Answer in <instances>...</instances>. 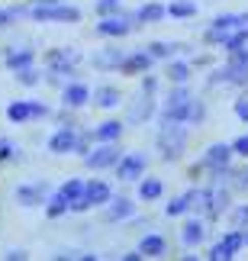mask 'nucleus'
<instances>
[{
  "label": "nucleus",
  "mask_w": 248,
  "mask_h": 261,
  "mask_svg": "<svg viewBox=\"0 0 248 261\" xmlns=\"http://www.w3.org/2000/svg\"><path fill=\"white\" fill-rule=\"evenodd\" d=\"M123 58H126V48H120V45H106V48H100L97 55H91V65L97 68V71H120Z\"/></svg>",
  "instance_id": "nucleus-14"
},
{
  "label": "nucleus",
  "mask_w": 248,
  "mask_h": 261,
  "mask_svg": "<svg viewBox=\"0 0 248 261\" xmlns=\"http://www.w3.org/2000/svg\"><path fill=\"white\" fill-rule=\"evenodd\" d=\"M187 100H194V90H190V84H174L171 90H168L164 103H187Z\"/></svg>",
  "instance_id": "nucleus-35"
},
{
  "label": "nucleus",
  "mask_w": 248,
  "mask_h": 261,
  "mask_svg": "<svg viewBox=\"0 0 248 261\" xmlns=\"http://www.w3.org/2000/svg\"><path fill=\"white\" fill-rule=\"evenodd\" d=\"M232 145L229 142H213V145H206V152L200 155V165H203V174L210 171V168H223V165H232Z\"/></svg>",
  "instance_id": "nucleus-12"
},
{
  "label": "nucleus",
  "mask_w": 248,
  "mask_h": 261,
  "mask_svg": "<svg viewBox=\"0 0 248 261\" xmlns=\"http://www.w3.org/2000/svg\"><path fill=\"white\" fill-rule=\"evenodd\" d=\"M71 113H74V110H71V107H65L62 113H55V123H62V126H74V116H71Z\"/></svg>",
  "instance_id": "nucleus-45"
},
{
  "label": "nucleus",
  "mask_w": 248,
  "mask_h": 261,
  "mask_svg": "<svg viewBox=\"0 0 248 261\" xmlns=\"http://www.w3.org/2000/svg\"><path fill=\"white\" fill-rule=\"evenodd\" d=\"M164 77H168L171 84H190V77H194V65L174 55L171 62H168V68H164Z\"/></svg>",
  "instance_id": "nucleus-21"
},
{
  "label": "nucleus",
  "mask_w": 248,
  "mask_h": 261,
  "mask_svg": "<svg viewBox=\"0 0 248 261\" xmlns=\"http://www.w3.org/2000/svg\"><path fill=\"white\" fill-rule=\"evenodd\" d=\"M135 13H126V10H120V13H110V16H103L100 23H97V33L100 36H110V39H123L129 36L135 29Z\"/></svg>",
  "instance_id": "nucleus-8"
},
{
  "label": "nucleus",
  "mask_w": 248,
  "mask_h": 261,
  "mask_svg": "<svg viewBox=\"0 0 248 261\" xmlns=\"http://www.w3.org/2000/svg\"><path fill=\"white\" fill-rule=\"evenodd\" d=\"M126 123H120V119H106V123H97L94 126V139L97 142H120Z\"/></svg>",
  "instance_id": "nucleus-26"
},
{
  "label": "nucleus",
  "mask_w": 248,
  "mask_h": 261,
  "mask_svg": "<svg viewBox=\"0 0 248 261\" xmlns=\"http://www.w3.org/2000/svg\"><path fill=\"white\" fill-rule=\"evenodd\" d=\"M187 145H190V129L184 123H164L158 119V133H155V148H158V158L168 165L181 162L187 155Z\"/></svg>",
  "instance_id": "nucleus-1"
},
{
  "label": "nucleus",
  "mask_w": 248,
  "mask_h": 261,
  "mask_svg": "<svg viewBox=\"0 0 248 261\" xmlns=\"http://www.w3.org/2000/svg\"><path fill=\"white\" fill-rule=\"evenodd\" d=\"M29 255L23 252V248H10V252H7V261H26Z\"/></svg>",
  "instance_id": "nucleus-48"
},
{
  "label": "nucleus",
  "mask_w": 248,
  "mask_h": 261,
  "mask_svg": "<svg viewBox=\"0 0 248 261\" xmlns=\"http://www.w3.org/2000/svg\"><path fill=\"white\" fill-rule=\"evenodd\" d=\"M242 23H245V26H248V13H242Z\"/></svg>",
  "instance_id": "nucleus-49"
},
{
  "label": "nucleus",
  "mask_w": 248,
  "mask_h": 261,
  "mask_svg": "<svg viewBox=\"0 0 248 261\" xmlns=\"http://www.w3.org/2000/svg\"><path fill=\"white\" fill-rule=\"evenodd\" d=\"M168 16V7L164 4H142L135 10V23L139 26H155V23H161V19Z\"/></svg>",
  "instance_id": "nucleus-24"
},
{
  "label": "nucleus",
  "mask_w": 248,
  "mask_h": 261,
  "mask_svg": "<svg viewBox=\"0 0 248 261\" xmlns=\"http://www.w3.org/2000/svg\"><path fill=\"white\" fill-rule=\"evenodd\" d=\"M135 248H139L145 258H164V255H168V239H164L161 232H148V236L139 239Z\"/></svg>",
  "instance_id": "nucleus-20"
},
{
  "label": "nucleus",
  "mask_w": 248,
  "mask_h": 261,
  "mask_svg": "<svg viewBox=\"0 0 248 261\" xmlns=\"http://www.w3.org/2000/svg\"><path fill=\"white\" fill-rule=\"evenodd\" d=\"M242 13H219V16H213V23L206 26V29H213V33H223V36H229L232 29H242Z\"/></svg>",
  "instance_id": "nucleus-28"
},
{
  "label": "nucleus",
  "mask_w": 248,
  "mask_h": 261,
  "mask_svg": "<svg viewBox=\"0 0 248 261\" xmlns=\"http://www.w3.org/2000/svg\"><path fill=\"white\" fill-rule=\"evenodd\" d=\"M206 258H210V261H232L235 255H232L229 248L223 245V239H219V242H213V245H210V252H206Z\"/></svg>",
  "instance_id": "nucleus-40"
},
{
  "label": "nucleus",
  "mask_w": 248,
  "mask_h": 261,
  "mask_svg": "<svg viewBox=\"0 0 248 261\" xmlns=\"http://www.w3.org/2000/svg\"><path fill=\"white\" fill-rule=\"evenodd\" d=\"M158 84H161V81H158L152 71H145V74H142V90H145V94H152V97H155V94H158Z\"/></svg>",
  "instance_id": "nucleus-42"
},
{
  "label": "nucleus",
  "mask_w": 248,
  "mask_h": 261,
  "mask_svg": "<svg viewBox=\"0 0 248 261\" xmlns=\"http://www.w3.org/2000/svg\"><path fill=\"white\" fill-rule=\"evenodd\" d=\"M7 119L16 123V126L29 123V119H33V103H29V100H16V103H10L7 107Z\"/></svg>",
  "instance_id": "nucleus-30"
},
{
  "label": "nucleus",
  "mask_w": 248,
  "mask_h": 261,
  "mask_svg": "<svg viewBox=\"0 0 248 261\" xmlns=\"http://www.w3.org/2000/svg\"><path fill=\"white\" fill-rule=\"evenodd\" d=\"M4 65L10 68V71H23V68L36 65V52H33V48H7Z\"/></svg>",
  "instance_id": "nucleus-23"
},
{
  "label": "nucleus",
  "mask_w": 248,
  "mask_h": 261,
  "mask_svg": "<svg viewBox=\"0 0 248 261\" xmlns=\"http://www.w3.org/2000/svg\"><path fill=\"white\" fill-rule=\"evenodd\" d=\"M168 16H174V19H190V16H197V4H194V0H174V4L168 7Z\"/></svg>",
  "instance_id": "nucleus-33"
},
{
  "label": "nucleus",
  "mask_w": 248,
  "mask_h": 261,
  "mask_svg": "<svg viewBox=\"0 0 248 261\" xmlns=\"http://www.w3.org/2000/svg\"><path fill=\"white\" fill-rule=\"evenodd\" d=\"M197 200H200V187H190V190H184V194H177L168 200V206H164V213L168 216H187V213H194V206H197Z\"/></svg>",
  "instance_id": "nucleus-15"
},
{
  "label": "nucleus",
  "mask_w": 248,
  "mask_h": 261,
  "mask_svg": "<svg viewBox=\"0 0 248 261\" xmlns=\"http://www.w3.org/2000/svg\"><path fill=\"white\" fill-rule=\"evenodd\" d=\"M229 223L239 226V229H248V203H235L229 210Z\"/></svg>",
  "instance_id": "nucleus-38"
},
{
  "label": "nucleus",
  "mask_w": 248,
  "mask_h": 261,
  "mask_svg": "<svg viewBox=\"0 0 248 261\" xmlns=\"http://www.w3.org/2000/svg\"><path fill=\"white\" fill-rule=\"evenodd\" d=\"M223 245H226V248H229V252H232V255H239V252H242V248H245V229H239V226H232V229H229V232H226V236H223Z\"/></svg>",
  "instance_id": "nucleus-34"
},
{
  "label": "nucleus",
  "mask_w": 248,
  "mask_h": 261,
  "mask_svg": "<svg viewBox=\"0 0 248 261\" xmlns=\"http://www.w3.org/2000/svg\"><path fill=\"white\" fill-rule=\"evenodd\" d=\"M23 16H29V4L26 7H0V29L13 26L16 19H23Z\"/></svg>",
  "instance_id": "nucleus-32"
},
{
  "label": "nucleus",
  "mask_w": 248,
  "mask_h": 261,
  "mask_svg": "<svg viewBox=\"0 0 248 261\" xmlns=\"http://www.w3.org/2000/svg\"><path fill=\"white\" fill-rule=\"evenodd\" d=\"M13 74H16V81L23 84V87H36L39 81H42V74H39L33 65H29V68H23V71H13Z\"/></svg>",
  "instance_id": "nucleus-39"
},
{
  "label": "nucleus",
  "mask_w": 248,
  "mask_h": 261,
  "mask_svg": "<svg viewBox=\"0 0 248 261\" xmlns=\"http://www.w3.org/2000/svg\"><path fill=\"white\" fill-rule=\"evenodd\" d=\"M232 210V187H213V184H206L200 187V200H197V206H194V213H200L206 223H216V219H223L226 213Z\"/></svg>",
  "instance_id": "nucleus-2"
},
{
  "label": "nucleus",
  "mask_w": 248,
  "mask_h": 261,
  "mask_svg": "<svg viewBox=\"0 0 248 261\" xmlns=\"http://www.w3.org/2000/svg\"><path fill=\"white\" fill-rule=\"evenodd\" d=\"M152 65H155V58L148 55V48H139V52H126L123 65H120V74H126V77H142L145 71H152Z\"/></svg>",
  "instance_id": "nucleus-11"
},
{
  "label": "nucleus",
  "mask_w": 248,
  "mask_h": 261,
  "mask_svg": "<svg viewBox=\"0 0 248 261\" xmlns=\"http://www.w3.org/2000/svg\"><path fill=\"white\" fill-rule=\"evenodd\" d=\"M65 213H71V200H68L62 190L48 194V200H45V216H48V219H62Z\"/></svg>",
  "instance_id": "nucleus-27"
},
{
  "label": "nucleus",
  "mask_w": 248,
  "mask_h": 261,
  "mask_svg": "<svg viewBox=\"0 0 248 261\" xmlns=\"http://www.w3.org/2000/svg\"><path fill=\"white\" fill-rule=\"evenodd\" d=\"M84 184H87L84 177H71V180H65V184L58 187V190H62V194H65V197H68V200H71V203H74V200L84 194Z\"/></svg>",
  "instance_id": "nucleus-36"
},
{
  "label": "nucleus",
  "mask_w": 248,
  "mask_h": 261,
  "mask_svg": "<svg viewBox=\"0 0 248 261\" xmlns=\"http://www.w3.org/2000/svg\"><path fill=\"white\" fill-rule=\"evenodd\" d=\"M91 94L94 90L81 84V81H68L62 87V107H71V110H84L87 103H91Z\"/></svg>",
  "instance_id": "nucleus-13"
},
{
  "label": "nucleus",
  "mask_w": 248,
  "mask_h": 261,
  "mask_svg": "<svg viewBox=\"0 0 248 261\" xmlns=\"http://www.w3.org/2000/svg\"><path fill=\"white\" fill-rule=\"evenodd\" d=\"M13 162H23V152H19L13 139L0 136V165H13Z\"/></svg>",
  "instance_id": "nucleus-31"
},
{
  "label": "nucleus",
  "mask_w": 248,
  "mask_h": 261,
  "mask_svg": "<svg viewBox=\"0 0 248 261\" xmlns=\"http://www.w3.org/2000/svg\"><path fill=\"white\" fill-rule=\"evenodd\" d=\"M113 197V187L106 184V180H87L84 184V194L71 203V213H84V210H97L103 203H110Z\"/></svg>",
  "instance_id": "nucleus-5"
},
{
  "label": "nucleus",
  "mask_w": 248,
  "mask_h": 261,
  "mask_svg": "<svg viewBox=\"0 0 248 261\" xmlns=\"http://www.w3.org/2000/svg\"><path fill=\"white\" fill-rule=\"evenodd\" d=\"M55 258H58V261H97L100 255H94V252H81V248H65V252H58Z\"/></svg>",
  "instance_id": "nucleus-37"
},
{
  "label": "nucleus",
  "mask_w": 248,
  "mask_h": 261,
  "mask_svg": "<svg viewBox=\"0 0 248 261\" xmlns=\"http://www.w3.org/2000/svg\"><path fill=\"white\" fill-rule=\"evenodd\" d=\"M232 190H248V168L235 174V180H232Z\"/></svg>",
  "instance_id": "nucleus-46"
},
{
  "label": "nucleus",
  "mask_w": 248,
  "mask_h": 261,
  "mask_svg": "<svg viewBox=\"0 0 248 261\" xmlns=\"http://www.w3.org/2000/svg\"><path fill=\"white\" fill-rule=\"evenodd\" d=\"M245 248H248V229H245Z\"/></svg>",
  "instance_id": "nucleus-50"
},
{
  "label": "nucleus",
  "mask_w": 248,
  "mask_h": 261,
  "mask_svg": "<svg viewBox=\"0 0 248 261\" xmlns=\"http://www.w3.org/2000/svg\"><path fill=\"white\" fill-rule=\"evenodd\" d=\"M129 216H135V200L110 197V203H106V210H103V223H126Z\"/></svg>",
  "instance_id": "nucleus-16"
},
{
  "label": "nucleus",
  "mask_w": 248,
  "mask_h": 261,
  "mask_svg": "<svg viewBox=\"0 0 248 261\" xmlns=\"http://www.w3.org/2000/svg\"><path fill=\"white\" fill-rule=\"evenodd\" d=\"M158 119H164V123H184V126H203L206 103H203L200 97L187 100V103H161Z\"/></svg>",
  "instance_id": "nucleus-3"
},
{
  "label": "nucleus",
  "mask_w": 248,
  "mask_h": 261,
  "mask_svg": "<svg viewBox=\"0 0 248 261\" xmlns=\"http://www.w3.org/2000/svg\"><path fill=\"white\" fill-rule=\"evenodd\" d=\"M232 152L239 155V158H248V133H245V136H239V139L232 142Z\"/></svg>",
  "instance_id": "nucleus-44"
},
{
  "label": "nucleus",
  "mask_w": 248,
  "mask_h": 261,
  "mask_svg": "<svg viewBox=\"0 0 248 261\" xmlns=\"http://www.w3.org/2000/svg\"><path fill=\"white\" fill-rule=\"evenodd\" d=\"M145 171H148V155H142V152H126L120 162H116V168H113V174L120 177L123 184H135V180H142Z\"/></svg>",
  "instance_id": "nucleus-7"
},
{
  "label": "nucleus",
  "mask_w": 248,
  "mask_h": 261,
  "mask_svg": "<svg viewBox=\"0 0 248 261\" xmlns=\"http://www.w3.org/2000/svg\"><path fill=\"white\" fill-rule=\"evenodd\" d=\"M94 10H97V13H100V16L120 13V10H123V0H97V4H94Z\"/></svg>",
  "instance_id": "nucleus-41"
},
{
  "label": "nucleus",
  "mask_w": 248,
  "mask_h": 261,
  "mask_svg": "<svg viewBox=\"0 0 248 261\" xmlns=\"http://www.w3.org/2000/svg\"><path fill=\"white\" fill-rule=\"evenodd\" d=\"M126 152L120 148V142H100L97 148H91V152L84 155V165L91 168V171H110V168H116V162H120Z\"/></svg>",
  "instance_id": "nucleus-6"
},
{
  "label": "nucleus",
  "mask_w": 248,
  "mask_h": 261,
  "mask_svg": "<svg viewBox=\"0 0 248 261\" xmlns=\"http://www.w3.org/2000/svg\"><path fill=\"white\" fill-rule=\"evenodd\" d=\"M74 145H77V129L74 126H62L58 133L48 136V152L52 155H68V152H74Z\"/></svg>",
  "instance_id": "nucleus-18"
},
{
  "label": "nucleus",
  "mask_w": 248,
  "mask_h": 261,
  "mask_svg": "<svg viewBox=\"0 0 248 261\" xmlns=\"http://www.w3.org/2000/svg\"><path fill=\"white\" fill-rule=\"evenodd\" d=\"M181 242H184V248H197L206 242V219L203 216H190L181 226Z\"/></svg>",
  "instance_id": "nucleus-17"
},
{
  "label": "nucleus",
  "mask_w": 248,
  "mask_h": 261,
  "mask_svg": "<svg viewBox=\"0 0 248 261\" xmlns=\"http://www.w3.org/2000/svg\"><path fill=\"white\" fill-rule=\"evenodd\" d=\"M120 87H113V84H103V87H97L94 94H91V103L94 107H100V110H113V107H120Z\"/></svg>",
  "instance_id": "nucleus-22"
},
{
  "label": "nucleus",
  "mask_w": 248,
  "mask_h": 261,
  "mask_svg": "<svg viewBox=\"0 0 248 261\" xmlns=\"http://www.w3.org/2000/svg\"><path fill=\"white\" fill-rule=\"evenodd\" d=\"M232 110H235V116H239L242 123H248V94L235 100V107H232Z\"/></svg>",
  "instance_id": "nucleus-43"
},
{
  "label": "nucleus",
  "mask_w": 248,
  "mask_h": 261,
  "mask_svg": "<svg viewBox=\"0 0 248 261\" xmlns=\"http://www.w3.org/2000/svg\"><path fill=\"white\" fill-rule=\"evenodd\" d=\"M158 113V103H155V97L152 94H139V97H132V103L126 107V123H135V126H142V123H148Z\"/></svg>",
  "instance_id": "nucleus-9"
},
{
  "label": "nucleus",
  "mask_w": 248,
  "mask_h": 261,
  "mask_svg": "<svg viewBox=\"0 0 248 261\" xmlns=\"http://www.w3.org/2000/svg\"><path fill=\"white\" fill-rule=\"evenodd\" d=\"M81 16H84L81 7H71V4H65V0L45 4V7L29 4V19H33V23H77Z\"/></svg>",
  "instance_id": "nucleus-4"
},
{
  "label": "nucleus",
  "mask_w": 248,
  "mask_h": 261,
  "mask_svg": "<svg viewBox=\"0 0 248 261\" xmlns=\"http://www.w3.org/2000/svg\"><path fill=\"white\" fill-rule=\"evenodd\" d=\"M226 55H239L242 48H248V26H242V29H232L229 36H226V42L219 45Z\"/></svg>",
  "instance_id": "nucleus-29"
},
{
  "label": "nucleus",
  "mask_w": 248,
  "mask_h": 261,
  "mask_svg": "<svg viewBox=\"0 0 248 261\" xmlns=\"http://www.w3.org/2000/svg\"><path fill=\"white\" fill-rule=\"evenodd\" d=\"M48 194H52V187L45 184V180H36V184H19L16 187V203L33 210V206H45Z\"/></svg>",
  "instance_id": "nucleus-10"
},
{
  "label": "nucleus",
  "mask_w": 248,
  "mask_h": 261,
  "mask_svg": "<svg viewBox=\"0 0 248 261\" xmlns=\"http://www.w3.org/2000/svg\"><path fill=\"white\" fill-rule=\"evenodd\" d=\"M161 194H164L161 177H142L139 180V200L142 203H155V200H161Z\"/></svg>",
  "instance_id": "nucleus-25"
},
{
  "label": "nucleus",
  "mask_w": 248,
  "mask_h": 261,
  "mask_svg": "<svg viewBox=\"0 0 248 261\" xmlns=\"http://www.w3.org/2000/svg\"><path fill=\"white\" fill-rule=\"evenodd\" d=\"M145 48L155 62H171L174 55H190V45L187 42H148Z\"/></svg>",
  "instance_id": "nucleus-19"
},
{
  "label": "nucleus",
  "mask_w": 248,
  "mask_h": 261,
  "mask_svg": "<svg viewBox=\"0 0 248 261\" xmlns=\"http://www.w3.org/2000/svg\"><path fill=\"white\" fill-rule=\"evenodd\" d=\"M33 103V119H45L48 116V107L45 103H39V100H29Z\"/></svg>",
  "instance_id": "nucleus-47"
}]
</instances>
